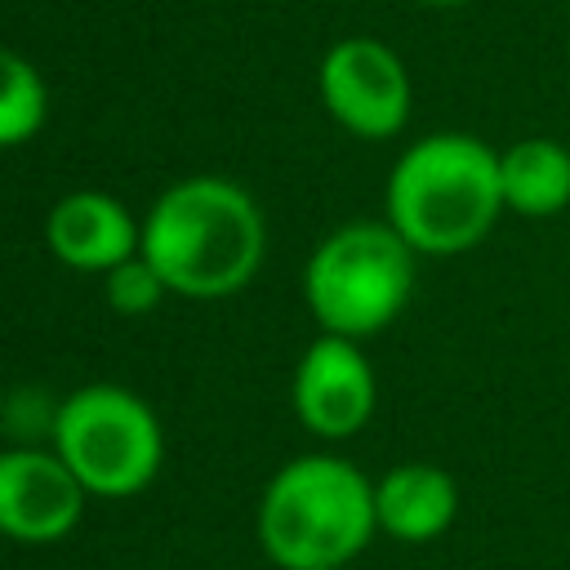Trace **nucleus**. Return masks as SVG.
Instances as JSON below:
<instances>
[{"label": "nucleus", "instance_id": "nucleus-1", "mask_svg": "<svg viewBox=\"0 0 570 570\" xmlns=\"http://www.w3.org/2000/svg\"><path fill=\"white\" fill-rule=\"evenodd\" d=\"M267 249V227L254 196L214 174L183 178L156 196L142 218V258L169 294L227 298L240 294Z\"/></svg>", "mask_w": 570, "mask_h": 570}, {"label": "nucleus", "instance_id": "nucleus-2", "mask_svg": "<svg viewBox=\"0 0 570 570\" xmlns=\"http://www.w3.org/2000/svg\"><path fill=\"white\" fill-rule=\"evenodd\" d=\"M383 209L414 254H463L481 245L503 214L499 151L459 129L423 134L396 156Z\"/></svg>", "mask_w": 570, "mask_h": 570}, {"label": "nucleus", "instance_id": "nucleus-3", "mask_svg": "<svg viewBox=\"0 0 570 570\" xmlns=\"http://www.w3.org/2000/svg\"><path fill=\"white\" fill-rule=\"evenodd\" d=\"M374 530V481L338 454L285 463L258 499V543L281 570H338Z\"/></svg>", "mask_w": 570, "mask_h": 570}, {"label": "nucleus", "instance_id": "nucleus-4", "mask_svg": "<svg viewBox=\"0 0 570 570\" xmlns=\"http://www.w3.org/2000/svg\"><path fill=\"white\" fill-rule=\"evenodd\" d=\"M414 289V249L383 223H343L330 232L307 267H303V298L321 334L338 338H370L387 330Z\"/></svg>", "mask_w": 570, "mask_h": 570}, {"label": "nucleus", "instance_id": "nucleus-5", "mask_svg": "<svg viewBox=\"0 0 570 570\" xmlns=\"http://www.w3.org/2000/svg\"><path fill=\"white\" fill-rule=\"evenodd\" d=\"M53 454L85 494L129 499L151 485L165 459V432L142 396L116 383L76 387L53 414Z\"/></svg>", "mask_w": 570, "mask_h": 570}, {"label": "nucleus", "instance_id": "nucleus-6", "mask_svg": "<svg viewBox=\"0 0 570 570\" xmlns=\"http://www.w3.org/2000/svg\"><path fill=\"white\" fill-rule=\"evenodd\" d=\"M316 89L334 125L356 138H396L414 107V85L401 53L379 36H343L321 53Z\"/></svg>", "mask_w": 570, "mask_h": 570}, {"label": "nucleus", "instance_id": "nucleus-7", "mask_svg": "<svg viewBox=\"0 0 570 570\" xmlns=\"http://www.w3.org/2000/svg\"><path fill=\"white\" fill-rule=\"evenodd\" d=\"M294 414L312 436L343 441L356 436L379 401L374 365L365 361L356 338L338 334H316L307 352L294 365V387H289Z\"/></svg>", "mask_w": 570, "mask_h": 570}, {"label": "nucleus", "instance_id": "nucleus-8", "mask_svg": "<svg viewBox=\"0 0 570 570\" xmlns=\"http://www.w3.org/2000/svg\"><path fill=\"white\" fill-rule=\"evenodd\" d=\"M85 499V485L53 450H0V534L13 543L67 539Z\"/></svg>", "mask_w": 570, "mask_h": 570}, {"label": "nucleus", "instance_id": "nucleus-9", "mask_svg": "<svg viewBox=\"0 0 570 570\" xmlns=\"http://www.w3.org/2000/svg\"><path fill=\"white\" fill-rule=\"evenodd\" d=\"M49 254L71 272H111L142 249V223L107 191H67L45 218Z\"/></svg>", "mask_w": 570, "mask_h": 570}, {"label": "nucleus", "instance_id": "nucleus-10", "mask_svg": "<svg viewBox=\"0 0 570 570\" xmlns=\"http://www.w3.org/2000/svg\"><path fill=\"white\" fill-rule=\"evenodd\" d=\"M374 517L396 543H432L459 517V485L436 463H396L374 481Z\"/></svg>", "mask_w": 570, "mask_h": 570}, {"label": "nucleus", "instance_id": "nucleus-11", "mask_svg": "<svg viewBox=\"0 0 570 570\" xmlns=\"http://www.w3.org/2000/svg\"><path fill=\"white\" fill-rule=\"evenodd\" d=\"M503 209L521 218H552L570 205V147L557 138H517L499 151Z\"/></svg>", "mask_w": 570, "mask_h": 570}, {"label": "nucleus", "instance_id": "nucleus-12", "mask_svg": "<svg viewBox=\"0 0 570 570\" xmlns=\"http://www.w3.org/2000/svg\"><path fill=\"white\" fill-rule=\"evenodd\" d=\"M49 89L31 58L0 45V147H22L45 129Z\"/></svg>", "mask_w": 570, "mask_h": 570}, {"label": "nucleus", "instance_id": "nucleus-13", "mask_svg": "<svg viewBox=\"0 0 570 570\" xmlns=\"http://www.w3.org/2000/svg\"><path fill=\"white\" fill-rule=\"evenodd\" d=\"M102 294H107V307H111V312H120V316H142V312H151L169 289H165V281L156 276V267H151L142 254H134L129 263H120V267L107 272Z\"/></svg>", "mask_w": 570, "mask_h": 570}, {"label": "nucleus", "instance_id": "nucleus-14", "mask_svg": "<svg viewBox=\"0 0 570 570\" xmlns=\"http://www.w3.org/2000/svg\"><path fill=\"white\" fill-rule=\"evenodd\" d=\"M419 4H432V9H459V4H472V0H419Z\"/></svg>", "mask_w": 570, "mask_h": 570}]
</instances>
